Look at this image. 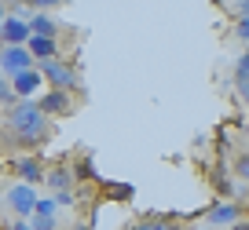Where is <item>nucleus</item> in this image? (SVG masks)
<instances>
[{
  "label": "nucleus",
  "mask_w": 249,
  "mask_h": 230,
  "mask_svg": "<svg viewBox=\"0 0 249 230\" xmlns=\"http://www.w3.org/2000/svg\"><path fill=\"white\" fill-rule=\"evenodd\" d=\"M8 128L15 131L18 143H40L48 135V117L40 114V106L33 99H15L8 106Z\"/></svg>",
  "instance_id": "f257e3e1"
},
{
  "label": "nucleus",
  "mask_w": 249,
  "mask_h": 230,
  "mask_svg": "<svg viewBox=\"0 0 249 230\" xmlns=\"http://www.w3.org/2000/svg\"><path fill=\"white\" fill-rule=\"evenodd\" d=\"M37 69L44 73V84L59 88V92H73V88H77V69H73L70 62L48 59V62H37Z\"/></svg>",
  "instance_id": "f03ea898"
},
{
  "label": "nucleus",
  "mask_w": 249,
  "mask_h": 230,
  "mask_svg": "<svg viewBox=\"0 0 249 230\" xmlns=\"http://www.w3.org/2000/svg\"><path fill=\"white\" fill-rule=\"evenodd\" d=\"M4 205L11 208V215H15V219H30L33 208H37V190H33V183H15V186H8Z\"/></svg>",
  "instance_id": "7ed1b4c3"
},
{
  "label": "nucleus",
  "mask_w": 249,
  "mask_h": 230,
  "mask_svg": "<svg viewBox=\"0 0 249 230\" xmlns=\"http://www.w3.org/2000/svg\"><path fill=\"white\" fill-rule=\"evenodd\" d=\"M26 66H37L26 44H0V73L4 77L18 73V69H26Z\"/></svg>",
  "instance_id": "20e7f679"
},
{
  "label": "nucleus",
  "mask_w": 249,
  "mask_h": 230,
  "mask_svg": "<svg viewBox=\"0 0 249 230\" xmlns=\"http://www.w3.org/2000/svg\"><path fill=\"white\" fill-rule=\"evenodd\" d=\"M11 88H15L18 99H37L40 88H44V73H40L37 66H26V69H18V73H11Z\"/></svg>",
  "instance_id": "39448f33"
},
{
  "label": "nucleus",
  "mask_w": 249,
  "mask_h": 230,
  "mask_svg": "<svg viewBox=\"0 0 249 230\" xmlns=\"http://www.w3.org/2000/svg\"><path fill=\"white\" fill-rule=\"evenodd\" d=\"M30 40V22L22 15H8L0 22V44H26Z\"/></svg>",
  "instance_id": "423d86ee"
},
{
  "label": "nucleus",
  "mask_w": 249,
  "mask_h": 230,
  "mask_svg": "<svg viewBox=\"0 0 249 230\" xmlns=\"http://www.w3.org/2000/svg\"><path fill=\"white\" fill-rule=\"evenodd\" d=\"M242 219V208L234 201H216V205L205 212V227H231Z\"/></svg>",
  "instance_id": "0eeeda50"
},
{
  "label": "nucleus",
  "mask_w": 249,
  "mask_h": 230,
  "mask_svg": "<svg viewBox=\"0 0 249 230\" xmlns=\"http://www.w3.org/2000/svg\"><path fill=\"white\" fill-rule=\"evenodd\" d=\"M40 106V114H66V110H70V95L66 92H59V88H52V92H44V95H37V99H33Z\"/></svg>",
  "instance_id": "6e6552de"
},
{
  "label": "nucleus",
  "mask_w": 249,
  "mask_h": 230,
  "mask_svg": "<svg viewBox=\"0 0 249 230\" xmlns=\"http://www.w3.org/2000/svg\"><path fill=\"white\" fill-rule=\"evenodd\" d=\"M26 48H30L33 62H48V59H59V44H55V37H33V33H30Z\"/></svg>",
  "instance_id": "1a4fd4ad"
},
{
  "label": "nucleus",
  "mask_w": 249,
  "mask_h": 230,
  "mask_svg": "<svg viewBox=\"0 0 249 230\" xmlns=\"http://www.w3.org/2000/svg\"><path fill=\"white\" fill-rule=\"evenodd\" d=\"M15 179H22V183H44V164L37 161V157H18L15 161Z\"/></svg>",
  "instance_id": "9d476101"
},
{
  "label": "nucleus",
  "mask_w": 249,
  "mask_h": 230,
  "mask_svg": "<svg viewBox=\"0 0 249 230\" xmlns=\"http://www.w3.org/2000/svg\"><path fill=\"white\" fill-rule=\"evenodd\" d=\"M26 22H30V33H33V37H59V22H55L48 11H33Z\"/></svg>",
  "instance_id": "9b49d317"
},
{
  "label": "nucleus",
  "mask_w": 249,
  "mask_h": 230,
  "mask_svg": "<svg viewBox=\"0 0 249 230\" xmlns=\"http://www.w3.org/2000/svg\"><path fill=\"white\" fill-rule=\"evenodd\" d=\"M44 183L52 186V194L73 190V172H70V168H48V172H44Z\"/></svg>",
  "instance_id": "f8f14e48"
},
{
  "label": "nucleus",
  "mask_w": 249,
  "mask_h": 230,
  "mask_svg": "<svg viewBox=\"0 0 249 230\" xmlns=\"http://www.w3.org/2000/svg\"><path fill=\"white\" fill-rule=\"evenodd\" d=\"M234 81H238L242 95H249V51L238 59V66H234Z\"/></svg>",
  "instance_id": "ddd939ff"
},
{
  "label": "nucleus",
  "mask_w": 249,
  "mask_h": 230,
  "mask_svg": "<svg viewBox=\"0 0 249 230\" xmlns=\"http://www.w3.org/2000/svg\"><path fill=\"white\" fill-rule=\"evenodd\" d=\"M18 95H15V88H11V77H4L0 73V106H11Z\"/></svg>",
  "instance_id": "4468645a"
},
{
  "label": "nucleus",
  "mask_w": 249,
  "mask_h": 230,
  "mask_svg": "<svg viewBox=\"0 0 249 230\" xmlns=\"http://www.w3.org/2000/svg\"><path fill=\"white\" fill-rule=\"evenodd\" d=\"M30 223H33V230H59L55 215H40V212H33V215H30Z\"/></svg>",
  "instance_id": "2eb2a0df"
},
{
  "label": "nucleus",
  "mask_w": 249,
  "mask_h": 230,
  "mask_svg": "<svg viewBox=\"0 0 249 230\" xmlns=\"http://www.w3.org/2000/svg\"><path fill=\"white\" fill-rule=\"evenodd\" d=\"M234 176H238L242 183H249V150L234 157Z\"/></svg>",
  "instance_id": "dca6fc26"
},
{
  "label": "nucleus",
  "mask_w": 249,
  "mask_h": 230,
  "mask_svg": "<svg viewBox=\"0 0 249 230\" xmlns=\"http://www.w3.org/2000/svg\"><path fill=\"white\" fill-rule=\"evenodd\" d=\"M33 212H40V215H59V201L55 197H37V208Z\"/></svg>",
  "instance_id": "f3484780"
},
{
  "label": "nucleus",
  "mask_w": 249,
  "mask_h": 230,
  "mask_svg": "<svg viewBox=\"0 0 249 230\" xmlns=\"http://www.w3.org/2000/svg\"><path fill=\"white\" fill-rule=\"evenodd\" d=\"M30 4H33L37 11H48V8H62L66 0H30Z\"/></svg>",
  "instance_id": "a211bd4d"
},
{
  "label": "nucleus",
  "mask_w": 249,
  "mask_h": 230,
  "mask_svg": "<svg viewBox=\"0 0 249 230\" xmlns=\"http://www.w3.org/2000/svg\"><path fill=\"white\" fill-rule=\"evenodd\" d=\"M234 37H242V40H249V18H242L238 26H234Z\"/></svg>",
  "instance_id": "6ab92c4d"
},
{
  "label": "nucleus",
  "mask_w": 249,
  "mask_h": 230,
  "mask_svg": "<svg viewBox=\"0 0 249 230\" xmlns=\"http://www.w3.org/2000/svg\"><path fill=\"white\" fill-rule=\"evenodd\" d=\"M8 230H33V223H30V219H15Z\"/></svg>",
  "instance_id": "aec40b11"
},
{
  "label": "nucleus",
  "mask_w": 249,
  "mask_h": 230,
  "mask_svg": "<svg viewBox=\"0 0 249 230\" xmlns=\"http://www.w3.org/2000/svg\"><path fill=\"white\" fill-rule=\"evenodd\" d=\"M231 230H249V219H238V223H231Z\"/></svg>",
  "instance_id": "412c9836"
},
{
  "label": "nucleus",
  "mask_w": 249,
  "mask_h": 230,
  "mask_svg": "<svg viewBox=\"0 0 249 230\" xmlns=\"http://www.w3.org/2000/svg\"><path fill=\"white\" fill-rule=\"evenodd\" d=\"M8 18V0H0V22Z\"/></svg>",
  "instance_id": "4be33fe9"
},
{
  "label": "nucleus",
  "mask_w": 249,
  "mask_h": 230,
  "mask_svg": "<svg viewBox=\"0 0 249 230\" xmlns=\"http://www.w3.org/2000/svg\"><path fill=\"white\" fill-rule=\"evenodd\" d=\"M198 230H216V227H198Z\"/></svg>",
  "instance_id": "5701e85b"
},
{
  "label": "nucleus",
  "mask_w": 249,
  "mask_h": 230,
  "mask_svg": "<svg viewBox=\"0 0 249 230\" xmlns=\"http://www.w3.org/2000/svg\"><path fill=\"white\" fill-rule=\"evenodd\" d=\"M246 135H249V124H246Z\"/></svg>",
  "instance_id": "b1692460"
}]
</instances>
